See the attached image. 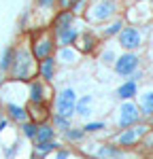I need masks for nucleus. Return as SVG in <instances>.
<instances>
[{
	"label": "nucleus",
	"mask_w": 153,
	"mask_h": 159,
	"mask_svg": "<svg viewBox=\"0 0 153 159\" xmlns=\"http://www.w3.org/2000/svg\"><path fill=\"white\" fill-rule=\"evenodd\" d=\"M13 81H30V76L34 72V57L32 53H28L26 49H15V57L9 68Z\"/></svg>",
	"instance_id": "obj_1"
},
{
	"label": "nucleus",
	"mask_w": 153,
	"mask_h": 159,
	"mask_svg": "<svg viewBox=\"0 0 153 159\" xmlns=\"http://www.w3.org/2000/svg\"><path fill=\"white\" fill-rule=\"evenodd\" d=\"M149 132V125H140V123H134V125H130V127H123L117 138H115V144L117 147H134V144H138L140 140H142V136Z\"/></svg>",
	"instance_id": "obj_2"
},
{
	"label": "nucleus",
	"mask_w": 153,
	"mask_h": 159,
	"mask_svg": "<svg viewBox=\"0 0 153 159\" xmlns=\"http://www.w3.org/2000/svg\"><path fill=\"white\" fill-rule=\"evenodd\" d=\"M75 104H76L75 89L64 87L62 91L58 93V98H55V115H62V117H72V115H75Z\"/></svg>",
	"instance_id": "obj_3"
},
{
	"label": "nucleus",
	"mask_w": 153,
	"mask_h": 159,
	"mask_svg": "<svg viewBox=\"0 0 153 159\" xmlns=\"http://www.w3.org/2000/svg\"><path fill=\"white\" fill-rule=\"evenodd\" d=\"M53 53V40L47 32H36V34H32V57L34 60H43V57H47Z\"/></svg>",
	"instance_id": "obj_4"
},
{
	"label": "nucleus",
	"mask_w": 153,
	"mask_h": 159,
	"mask_svg": "<svg viewBox=\"0 0 153 159\" xmlns=\"http://www.w3.org/2000/svg\"><path fill=\"white\" fill-rule=\"evenodd\" d=\"M140 117H142V112H140V108L134 104V102H123V104H121V108H119L117 125H119L121 129H123V127H130V125L138 123Z\"/></svg>",
	"instance_id": "obj_5"
},
{
	"label": "nucleus",
	"mask_w": 153,
	"mask_h": 159,
	"mask_svg": "<svg viewBox=\"0 0 153 159\" xmlns=\"http://www.w3.org/2000/svg\"><path fill=\"white\" fill-rule=\"evenodd\" d=\"M138 55H134V53H123L121 57H117L115 60V72L119 74V76H130V74H134V70L138 68Z\"/></svg>",
	"instance_id": "obj_6"
},
{
	"label": "nucleus",
	"mask_w": 153,
	"mask_h": 159,
	"mask_svg": "<svg viewBox=\"0 0 153 159\" xmlns=\"http://www.w3.org/2000/svg\"><path fill=\"white\" fill-rule=\"evenodd\" d=\"M26 112H28V119L34 121L36 125L49 121V117L53 115V112H49V108H47L45 102H30V104L26 106Z\"/></svg>",
	"instance_id": "obj_7"
},
{
	"label": "nucleus",
	"mask_w": 153,
	"mask_h": 159,
	"mask_svg": "<svg viewBox=\"0 0 153 159\" xmlns=\"http://www.w3.org/2000/svg\"><path fill=\"white\" fill-rule=\"evenodd\" d=\"M119 45L123 47V49H138L140 47V32L138 30H134V28H123V30H119Z\"/></svg>",
	"instance_id": "obj_8"
},
{
	"label": "nucleus",
	"mask_w": 153,
	"mask_h": 159,
	"mask_svg": "<svg viewBox=\"0 0 153 159\" xmlns=\"http://www.w3.org/2000/svg\"><path fill=\"white\" fill-rule=\"evenodd\" d=\"M91 11H94L91 17H94L96 21H104V19H109V17L115 15V11H117V2H115V0H100Z\"/></svg>",
	"instance_id": "obj_9"
},
{
	"label": "nucleus",
	"mask_w": 153,
	"mask_h": 159,
	"mask_svg": "<svg viewBox=\"0 0 153 159\" xmlns=\"http://www.w3.org/2000/svg\"><path fill=\"white\" fill-rule=\"evenodd\" d=\"M72 21H75V13L68 11V9H62V11L55 15V19H53V34H58L60 30L72 25Z\"/></svg>",
	"instance_id": "obj_10"
},
{
	"label": "nucleus",
	"mask_w": 153,
	"mask_h": 159,
	"mask_svg": "<svg viewBox=\"0 0 153 159\" xmlns=\"http://www.w3.org/2000/svg\"><path fill=\"white\" fill-rule=\"evenodd\" d=\"M98 157H102V159H126V151H123V147H117V144H102V147H98Z\"/></svg>",
	"instance_id": "obj_11"
},
{
	"label": "nucleus",
	"mask_w": 153,
	"mask_h": 159,
	"mask_svg": "<svg viewBox=\"0 0 153 159\" xmlns=\"http://www.w3.org/2000/svg\"><path fill=\"white\" fill-rule=\"evenodd\" d=\"M55 127L51 125L49 121L45 123H38L36 125V134H34V142H45V140H53L55 138Z\"/></svg>",
	"instance_id": "obj_12"
},
{
	"label": "nucleus",
	"mask_w": 153,
	"mask_h": 159,
	"mask_svg": "<svg viewBox=\"0 0 153 159\" xmlns=\"http://www.w3.org/2000/svg\"><path fill=\"white\" fill-rule=\"evenodd\" d=\"M38 72L40 76L45 79V81H53V74H55V60L47 55V57H43L40 60V66H38Z\"/></svg>",
	"instance_id": "obj_13"
},
{
	"label": "nucleus",
	"mask_w": 153,
	"mask_h": 159,
	"mask_svg": "<svg viewBox=\"0 0 153 159\" xmlns=\"http://www.w3.org/2000/svg\"><path fill=\"white\" fill-rule=\"evenodd\" d=\"M7 117H9V121L24 123L26 119H28L26 106H19V104H7Z\"/></svg>",
	"instance_id": "obj_14"
},
{
	"label": "nucleus",
	"mask_w": 153,
	"mask_h": 159,
	"mask_svg": "<svg viewBox=\"0 0 153 159\" xmlns=\"http://www.w3.org/2000/svg\"><path fill=\"white\" fill-rule=\"evenodd\" d=\"M58 40L62 43L64 47H68V45H75V40L79 38V32H76V28H72V25H68V28H64V30H60L58 34Z\"/></svg>",
	"instance_id": "obj_15"
},
{
	"label": "nucleus",
	"mask_w": 153,
	"mask_h": 159,
	"mask_svg": "<svg viewBox=\"0 0 153 159\" xmlns=\"http://www.w3.org/2000/svg\"><path fill=\"white\" fill-rule=\"evenodd\" d=\"M45 85L40 81H30V102H45Z\"/></svg>",
	"instance_id": "obj_16"
},
{
	"label": "nucleus",
	"mask_w": 153,
	"mask_h": 159,
	"mask_svg": "<svg viewBox=\"0 0 153 159\" xmlns=\"http://www.w3.org/2000/svg\"><path fill=\"white\" fill-rule=\"evenodd\" d=\"M136 81H128V83H123V85L117 89V96L121 100H130V98H134L136 96Z\"/></svg>",
	"instance_id": "obj_17"
},
{
	"label": "nucleus",
	"mask_w": 153,
	"mask_h": 159,
	"mask_svg": "<svg viewBox=\"0 0 153 159\" xmlns=\"http://www.w3.org/2000/svg\"><path fill=\"white\" fill-rule=\"evenodd\" d=\"M140 112L142 115H153V91H145L140 96Z\"/></svg>",
	"instance_id": "obj_18"
},
{
	"label": "nucleus",
	"mask_w": 153,
	"mask_h": 159,
	"mask_svg": "<svg viewBox=\"0 0 153 159\" xmlns=\"http://www.w3.org/2000/svg\"><path fill=\"white\" fill-rule=\"evenodd\" d=\"M64 138L68 140V142H79V140H83L85 138V129L83 127H68L66 132H64Z\"/></svg>",
	"instance_id": "obj_19"
},
{
	"label": "nucleus",
	"mask_w": 153,
	"mask_h": 159,
	"mask_svg": "<svg viewBox=\"0 0 153 159\" xmlns=\"http://www.w3.org/2000/svg\"><path fill=\"white\" fill-rule=\"evenodd\" d=\"M62 147L60 142H55V140H45V142H36V153L40 155H47L51 151H58V148Z\"/></svg>",
	"instance_id": "obj_20"
},
{
	"label": "nucleus",
	"mask_w": 153,
	"mask_h": 159,
	"mask_svg": "<svg viewBox=\"0 0 153 159\" xmlns=\"http://www.w3.org/2000/svg\"><path fill=\"white\" fill-rule=\"evenodd\" d=\"M51 125L55 127V132H66L72 123H70V117H62V115H53V121Z\"/></svg>",
	"instance_id": "obj_21"
},
{
	"label": "nucleus",
	"mask_w": 153,
	"mask_h": 159,
	"mask_svg": "<svg viewBox=\"0 0 153 159\" xmlns=\"http://www.w3.org/2000/svg\"><path fill=\"white\" fill-rule=\"evenodd\" d=\"M89 104H91V96L81 98L75 104V112H76V115H81V117H87V115H89Z\"/></svg>",
	"instance_id": "obj_22"
},
{
	"label": "nucleus",
	"mask_w": 153,
	"mask_h": 159,
	"mask_svg": "<svg viewBox=\"0 0 153 159\" xmlns=\"http://www.w3.org/2000/svg\"><path fill=\"white\" fill-rule=\"evenodd\" d=\"M21 125V134L26 136V138H30V140H34V134H36V123L30 121V119H26L24 123H19Z\"/></svg>",
	"instance_id": "obj_23"
},
{
	"label": "nucleus",
	"mask_w": 153,
	"mask_h": 159,
	"mask_svg": "<svg viewBox=\"0 0 153 159\" xmlns=\"http://www.w3.org/2000/svg\"><path fill=\"white\" fill-rule=\"evenodd\" d=\"M13 57H15V49L13 47H9V49L4 51V55H2V60H0V70H9L11 68V64H13Z\"/></svg>",
	"instance_id": "obj_24"
},
{
	"label": "nucleus",
	"mask_w": 153,
	"mask_h": 159,
	"mask_svg": "<svg viewBox=\"0 0 153 159\" xmlns=\"http://www.w3.org/2000/svg\"><path fill=\"white\" fill-rule=\"evenodd\" d=\"M81 40H83V45H81V51H94V47H96V36H94V34H87V32H85V34H83V36H81Z\"/></svg>",
	"instance_id": "obj_25"
},
{
	"label": "nucleus",
	"mask_w": 153,
	"mask_h": 159,
	"mask_svg": "<svg viewBox=\"0 0 153 159\" xmlns=\"http://www.w3.org/2000/svg\"><path fill=\"white\" fill-rule=\"evenodd\" d=\"M75 57H76V53L70 49V45H68V47H64V49L60 51V60H64V61H72Z\"/></svg>",
	"instance_id": "obj_26"
},
{
	"label": "nucleus",
	"mask_w": 153,
	"mask_h": 159,
	"mask_svg": "<svg viewBox=\"0 0 153 159\" xmlns=\"http://www.w3.org/2000/svg\"><path fill=\"white\" fill-rule=\"evenodd\" d=\"M83 129H85V134H87V132H100V129H104V123H100V121L85 123V125H83Z\"/></svg>",
	"instance_id": "obj_27"
},
{
	"label": "nucleus",
	"mask_w": 153,
	"mask_h": 159,
	"mask_svg": "<svg viewBox=\"0 0 153 159\" xmlns=\"http://www.w3.org/2000/svg\"><path fill=\"white\" fill-rule=\"evenodd\" d=\"M123 28V24L121 21H115L111 28H106V32H104V36H115V34H119V30Z\"/></svg>",
	"instance_id": "obj_28"
},
{
	"label": "nucleus",
	"mask_w": 153,
	"mask_h": 159,
	"mask_svg": "<svg viewBox=\"0 0 153 159\" xmlns=\"http://www.w3.org/2000/svg\"><path fill=\"white\" fill-rule=\"evenodd\" d=\"M142 144L149 148V151H153V129H149L147 134L142 136Z\"/></svg>",
	"instance_id": "obj_29"
},
{
	"label": "nucleus",
	"mask_w": 153,
	"mask_h": 159,
	"mask_svg": "<svg viewBox=\"0 0 153 159\" xmlns=\"http://www.w3.org/2000/svg\"><path fill=\"white\" fill-rule=\"evenodd\" d=\"M115 60V53L113 51H104V53H102V61H106V64H109V61H113Z\"/></svg>",
	"instance_id": "obj_30"
},
{
	"label": "nucleus",
	"mask_w": 153,
	"mask_h": 159,
	"mask_svg": "<svg viewBox=\"0 0 153 159\" xmlns=\"http://www.w3.org/2000/svg\"><path fill=\"white\" fill-rule=\"evenodd\" d=\"M55 4V0H38V7H43V9H51Z\"/></svg>",
	"instance_id": "obj_31"
},
{
	"label": "nucleus",
	"mask_w": 153,
	"mask_h": 159,
	"mask_svg": "<svg viewBox=\"0 0 153 159\" xmlns=\"http://www.w3.org/2000/svg\"><path fill=\"white\" fill-rule=\"evenodd\" d=\"M72 4H75V0H60V7L62 9H72Z\"/></svg>",
	"instance_id": "obj_32"
},
{
	"label": "nucleus",
	"mask_w": 153,
	"mask_h": 159,
	"mask_svg": "<svg viewBox=\"0 0 153 159\" xmlns=\"http://www.w3.org/2000/svg\"><path fill=\"white\" fill-rule=\"evenodd\" d=\"M70 157V153H68V151H60V148H58V155H55V159H68Z\"/></svg>",
	"instance_id": "obj_33"
},
{
	"label": "nucleus",
	"mask_w": 153,
	"mask_h": 159,
	"mask_svg": "<svg viewBox=\"0 0 153 159\" xmlns=\"http://www.w3.org/2000/svg\"><path fill=\"white\" fill-rule=\"evenodd\" d=\"M7 125H9V119H2V117H0V132H2Z\"/></svg>",
	"instance_id": "obj_34"
},
{
	"label": "nucleus",
	"mask_w": 153,
	"mask_h": 159,
	"mask_svg": "<svg viewBox=\"0 0 153 159\" xmlns=\"http://www.w3.org/2000/svg\"><path fill=\"white\" fill-rule=\"evenodd\" d=\"M87 159H102V157H87Z\"/></svg>",
	"instance_id": "obj_35"
},
{
	"label": "nucleus",
	"mask_w": 153,
	"mask_h": 159,
	"mask_svg": "<svg viewBox=\"0 0 153 159\" xmlns=\"http://www.w3.org/2000/svg\"><path fill=\"white\" fill-rule=\"evenodd\" d=\"M0 89H2V79H0Z\"/></svg>",
	"instance_id": "obj_36"
},
{
	"label": "nucleus",
	"mask_w": 153,
	"mask_h": 159,
	"mask_svg": "<svg viewBox=\"0 0 153 159\" xmlns=\"http://www.w3.org/2000/svg\"><path fill=\"white\" fill-rule=\"evenodd\" d=\"M151 125H153V115H151Z\"/></svg>",
	"instance_id": "obj_37"
},
{
	"label": "nucleus",
	"mask_w": 153,
	"mask_h": 159,
	"mask_svg": "<svg viewBox=\"0 0 153 159\" xmlns=\"http://www.w3.org/2000/svg\"><path fill=\"white\" fill-rule=\"evenodd\" d=\"M0 112H2V104H0Z\"/></svg>",
	"instance_id": "obj_38"
}]
</instances>
